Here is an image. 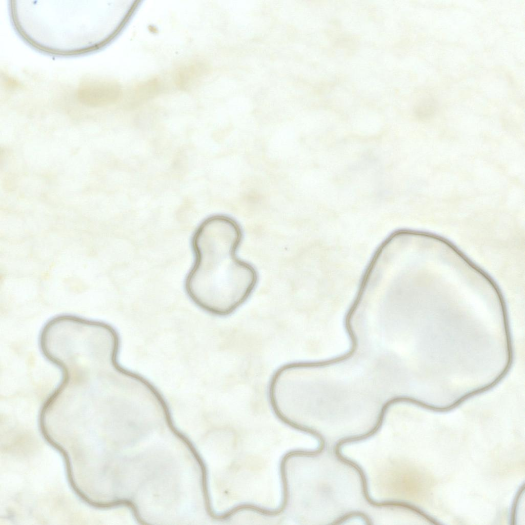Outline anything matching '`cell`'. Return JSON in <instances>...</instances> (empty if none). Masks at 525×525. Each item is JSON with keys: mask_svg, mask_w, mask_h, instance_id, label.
<instances>
[{"mask_svg": "<svg viewBox=\"0 0 525 525\" xmlns=\"http://www.w3.org/2000/svg\"><path fill=\"white\" fill-rule=\"evenodd\" d=\"M242 238L237 221L220 214L205 218L192 234L194 260L184 289L191 301L209 314L226 316L233 313L256 286V270L236 254Z\"/></svg>", "mask_w": 525, "mask_h": 525, "instance_id": "6da1fadb", "label": "cell"}]
</instances>
